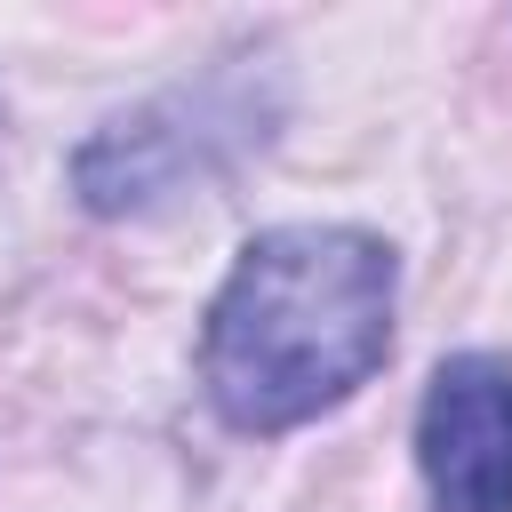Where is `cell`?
Segmentation results:
<instances>
[{
	"instance_id": "3",
	"label": "cell",
	"mask_w": 512,
	"mask_h": 512,
	"mask_svg": "<svg viewBox=\"0 0 512 512\" xmlns=\"http://www.w3.org/2000/svg\"><path fill=\"white\" fill-rule=\"evenodd\" d=\"M416 472L432 512H512V360L456 352L416 408Z\"/></svg>"
},
{
	"instance_id": "2",
	"label": "cell",
	"mask_w": 512,
	"mask_h": 512,
	"mask_svg": "<svg viewBox=\"0 0 512 512\" xmlns=\"http://www.w3.org/2000/svg\"><path fill=\"white\" fill-rule=\"evenodd\" d=\"M240 144H264L256 104L232 88H184L168 104H144L136 120H112L96 144H80L72 184L96 216H136V208H160L184 184L216 176Z\"/></svg>"
},
{
	"instance_id": "1",
	"label": "cell",
	"mask_w": 512,
	"mask_h": 512,
	"mask_svg": "<svg viewBox=\"0 0 512 512\" xmlns=\"http://www.w3.org/2000/svg\"><path fill=\"white\" fill-rule=\"evenodd\" d=\"M392 248L352 224H280L240 248L208 304L200 376L232 432H296L392 352Z\"/></svg>"
}]
</instances>
